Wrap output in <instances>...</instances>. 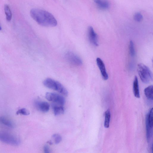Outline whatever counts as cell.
<instances>
[{
  "label": "cell",
  "mask_w": 153,
  "mask_h": 153,
  "mask_svg": "<svg viewBox=\"0 0 153 153\" xmlns=\"http://www.w3.org/2000/svg\"><path fill=\"white\" fill-rule=\"evenodd\" d=\"M30 14L33 19L40 25L53 27L57 25V21L54 16L47 11L33 8L30 10Z\"/></svg>",
  "instance_id": "1"
},
{
  "label": "cell",
  "mask_w": 153,
  "mask_h": 153,
  "mask_svg": "<svg viewBox=\"0 0 153 153\" xmlns=\"http://www.w3.org/2000/svg\"><path fill=\"white\" fill-rule=\"evenodd\" d=\"M45 87L57 91L65 96L68 95V92L66 88L60 83L50 78L45 79L43 82Z\"/></svg>",
  "instance_id": "2"
},
{
  "label": "cell",
  "mask_w": 153,
  "mask_h": 153,
  "mask_svg": "<svg viewBox=\"0 0 153 153\" xmlns=\"http://www.w3.org/2000/svg\"><path fill=\"white\" fill-rule=\"evenodd\" d=\"M137 70L140 78L144 83L147 84L152 80V74L146 65L143 63L138 64Z\"/></svg>",
  "instance_id": "3"
},
{
  "label": "cell",
  "mask_w": 153,
  "mask_h": 153,
  "mask_svg": "<svg viewBox=\"0 0 153 153\" xmlns=\"http://www.w3.org/2000/svg\"><path fill=\"white\" fill-rule=\"evenodd\" d=\"M0 141L14 146H18L20 143V141L18 137L12 134L4 132H0Z\"/></svg>",
  "instance_id": "4"
},
{
  "label": "cell",
  "mask_w": 153,
  "mask_h": 153,
  "mask_svg": "<svg viewBox=\"0 0 153 153\" xmlns=\"http://www.w3.org/2000/svg\"><path fill=\"white\" fill-rule=\"evenodd\" d=\"M45 97L48 101L52 102L58 105H63L65 102V100L63 96L55 93L47 92Z\"/></svg>",
  "instance_id": "5"
},
{
  "label": "cell",
  "mask_w": 153,
  "mask_h": 153,
  "mask_svg": "<svg viewBox=\"0 0 153 153\" xmlns=\"http://www.w3.org/2000/svg\"><path fill=\"white\" fill-rule=\"evenodd\" d=\"M153 126V108H152L147 114L146 118V137L147 138H149L152 136Z\"/></svg>",
  "instance_id": "6"
},
{
  "label": "cell",
  "mask_w": 153,
  "mask_h": 153,
  "mask_svg": "<svg viewBox=\"0 0 153 153\" xmlns=\"http://www.w3.org/2000/svg\"><path fill=\"white\" fill-rule=\"evenodd\" d=\"M66 59L71 65L75 66H79L82 64L81 58L71 52H67L65 55Z\"/></svg>",
  "instance_id": "7"
},
{
  "label": "cell",
  "mask_w": 153,
  "mask_h": 153,
  "mask_svg": "<svg viewBox=\"0 0 153 153\" xmlns=\"http://www.w3.org/2000/svg\"><path fill=\"white\" fill-rule=\"evenodd\" d=\"M88 36L90 42L93 45L98 46L97 35L91 26L88 27Z\"/></svg>",
  "instance_id": "8"
},
{
  "label": "cell",
  "mask_w": 153,
  "mask_h": 153,
  "mask_svg": "<svg viewBox=\"0 0 153 153\" xmlns=\"http://www.w3.org/2000/svg\"><path fill=\"white\" fill-rule=\"evenodd\" d=\"M96 62L102 78L105 80H107L108 78V75L103 61L100 58L98 57L96 59Z\"/></svg>",
  "instance_id": "9"
},
{
  "label": "cell",
  "mask_w": 153,
  "mask_h": 153,
  "mask_svg": "<svg viewBox=\"0 0 153 153\" xmlns=\"http://www.w3.org/2000/svg\"><path fill=\"white\" fill-rule=\"evenodd\" d=\"M35 105L38 109L44 112H48L49 109V104L46 102L36 101L35 102Z\"/></svg>",
  "instance_id": "10"
},
{
  "label": "cell",
  "mask_w": 153,
  "mask_h": 153,
  "mask_svg": "<svg viewBox=\"0 0 153 153\" xmlns=\"http://www.w3.org/2000/svg\"><path fill=\"white\" fill-rule=\"evenodd\" d=\"M0 123L10 128L14 127V124L10 120L4 116L0 117Z\"/></svg>",
  "instance_id": "11"
},
{
  "label": "cell",
  "mask_w": 153,
  "mask_h": 153,
  "mask_svg": "<svg viewBox=\"0 0 153 153\" xmlns=\"http://www.w3.org/2000/svg\"><path fill=\"white\" fill-rule=\"evenodd\" d=\"M99 7L102 9H107L109 7V2L106 0H93Z\"/></svg>",
  "instance_id": "12"
},
{
  "label": "cell",
  "mask_w": 153,
  "mask_h": 153,
  "mask_svg": "<svg viewBox=\"0 0 153 153\" xmlns=\"http://www.w3.org/2000/svg\"><path fill=\"white\" fill-rule=\"evenodd\" d=\"M133 91L135 97L137 98L140 97L138 79L136 76L134 77L133 82Z\"/></svg>",
  "instance_id": "13"
},
{
  "label": "cell",
  "mask_w": 153,
  "mask_h": 153,
  "mask_svg": "<svg viewBox=\"0 0 153 153\" xmlns=\"http://www.w3.org/2000/svg\"><path fill=\"white\" fill-rule=\"evenodd\" d=\"M52 106L55 115H58L64 113V109L62 105H58L57 104L54 103L53 104Z\"/></svg>",
  "instance_id": "14"
},
{
  "label": "cell",
  "mask_w": 153,
  "mask_h": 153,
  "mask_svg": "<svg viewBox=\"0 0 153 153\" xmlns=\"http://www.w3.org/2000/svg\"><path fill=\"white\" fill-rule=\"evenodd\" d=\"M144 94L146 97L150 100H153V86H149L144 90Z\"/></svg>",
  "instance_id": "15"
},
{
  "label": "cell",
  "mask_w": 153,
  "mask_h": 153,
  "mask_svg": "<svg viewBox=\"0 0 153 153\" xmlns=\"http://www.w3.org/2000/svg\"><path fill=\"white\" fill-rule=\"evenodd\" d=\"M4 9L6 15V19L7 21H10L12 18V13L9 6L7 4L4 5Z\"/></svg>",
  "instance_id": "16"
},
{
  "label": "cell",
  "mask_w": 153,
  "mask_h": 153,
  "mask_svg": "<svg viewBox=\"0 0 153 153\" xmlns=\"http://www.w3.org/2000/svg\"><path fill=\"white\" fill-rule=\"evenodd\" d=\"M105 120L104 123V127L108 128L109 126V123L111 118V113L109 109H108L105 112Z\"/></svg>",
  "instance_id": "17"
},
{
  "label": "cell",
  "mask_w": 153,
  "mask_h": 153,
  "mask_svg": "<svg viewBox=\"0 0 153 153\" xmlns=\"http://www.w3.org/2000/svg\"><path fill=\"white\" fill-rule=\"evenodd\" d=\"M129 50L130 55L131 57H134L135 55V51L134 44L132 41L131 40L129 42Z\"/></svg>",
  "instance_id": "18"
},
{
  "label": "cell",
  "mask_w": 153,
  "mask_h": 153,
  "mask_svg": "<svg viewBox=\"0 0 153 153\" xmlns=\"http://www.w3.org/2000/svg\"><path fill=\"white\" fill-rule=\"evenodd\" d=\"M17 115L21 114L24 115H27L30 114V112L27 109L23 108L18 110L16 112Z\"/></svg>",
  "instance_id": "19"
},
{
  "label": "cell",
  "mask_w": 153,
  "mask_h": 153,
  "mask_svg": "<svg viewBox=\"0 0 153 153\" xmlns=\"http://www.w3.org/2000/svg\"><path fill=\"white\" fill-rule=\"evenodd\" d=\"M52 137L56 144L59 143L62 141V137L58 134H54Z\"/></svg>",
  "instance_id": "20"
},
{
  "label": "cell",
  "mask_w": 153,
  "mask_h": 153,
  "mask_svg": "<svg viewBox=\"0 0 153 153\" xmlns=\"http://www.w3.org/2000/svg\"><path fill=\"white\" fill-rule=\"evenodd\" d=\"M134 20L138 22L141 21L143 19V16L141 13L139 12L136 13L134 16Z\"/></svg>",
  "instance_id": "21"
},
{
  "label": "cell",
  "mask_w": 153,
  "mask_h": 153,
  "mask_svg": "<svg viewBox=\"0 0 153 153\" xmlns=\"http://www.w3.org/2000/svg\"><path fill=\"white\" fill-rule=\"evenodd\" d=\"M44 152L45 153H49L50 152V149L48 145H45L43 147Z\"/></svg>",
  "instance_id": "22"
},
{
  "label": "cell",
  "mask_w": 153,
  "mask_h": 153,
  "mask_svg": "<svg viewBox=\"0 0 153 153\" xmlns=\"http://www.w3.org/2000/svg\"><path fill=\"white\" fill-rule=\"evenodd\" d=\"M47 143L50 145H52V142L51 141H48Z\"/></svg>",
  "instance_id": "23"
},
{
  "label": "cell",
  "mask_w": 153,
  "mask_h": 153,
  "mask_svg": "<svg viewBox=\"0 0 153 153\" xmlns=\"http://www.w3.org/2000/svg\"><path fill=\"white\" fill-rule=\"evenodd\" d=\"M1 30V26L0 25V30Z\"/></svg>",
  "instance_id": "24"
}]
</instances>
